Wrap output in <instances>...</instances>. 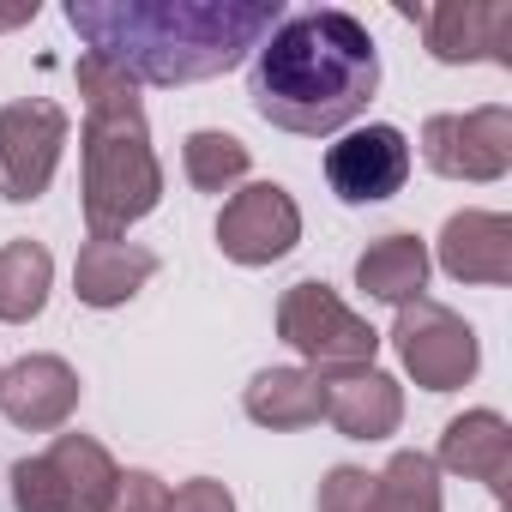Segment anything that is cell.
Listing matches in <instances>:
<instances>
[{
	"label": "cell",
	"instance_id": "obj_1",
	"mask_svg": "<svg viewBox=\"0 0 512 512\" xmlns=\"http://www.w3.org/2000/svg\"><path fill=\"white\" fill-rule=\"evenodd\" d=\"M67 25L133 85H193L229 73L278 25V0H73Z\"/></svg>",
	"mask_w": 512,
	"mask_h": 512
},
{
	"label": "cell",
	"instance_id": "obj_2",
	"mask_svg": "<svg viewBox=\"0 0 512 512\" xmlns=\"http://www.w3.org/2000/svg\"><path fill=\"white\" fill-rule=\"evenodd\" d=\"M380 91V55L362 19L338 13V7H314L284 19L260 55H253V115L302 133V139H326L344 133Z\"/></svg>",
	"mask_w": 512,
	"mask_h": 512
},
{
	"label": "cell",
	"instance_id": "obj_3",
	"mask_svg": "<svg viewBox=\"0 0 512 512\" xmlns=\"http://www.w3.org/2000/svg\"><path fill=\"white\" fill-rule=\"evenodd\" d=\"M163 199V169L151 151L145 109L85 115V229L91 241H121Z\"/></svg>",
	"mask_w": 512,
	"mask_h": 512
},
{
	"label": "cell",
	"instance_id": "obj_4",
	"mask_svg": "<svg viewBox=\"0 0 512 512\" xmlns=\"http://www.w3.org/2000/svg\"><path fill=\"white\" fill-rule=\"evenodd\" d=\"M278 338L296 356H308L314 374L374 368V350H380V332L362 314H350L332 296V284H320V278H302V284L284 290V302H278Z\"/></svg>",
	"mask_w": 512,
	"mask_h": 512
},
{
	"label": "cell",
	"instance_id": "obj_5",
	"mask_svg": "<svg viewBox=\"0 0 512 512\" xmlns=\"http://www.w3.org/2000/svg\"><path fill=\"white\" fill-rule=\"evenodd\" d=\"M392 344H398L404 374H410L422 392H458V386L476 374V362H482L476 332H470L446 302H428V296H416V302L398 308Z\"/></svg>",
	"mask_w": 512,
	"mask_h": 512
},
{
	"label": "cell",
	"instance_id": "obj_6",
	"mask_svg": "<svg viewBox=\"0 0 512 512\" xmlns=\"http://www.w3.org/2000/svg\"><path fill=\"white\" fill-rule=\"evenodd\" d=\"M67 151V109L49 97H25L0 109V193L13 205H31L49 193Z\"/></svg>",
	"mask_w": 512,
	"mask_h": 512
},
{
	"label": "cell",
	"instance_id": "obj_7",
	"mask_svg": "<svg viewBox=\"0 0 512 512\" xmlns=\"http://www.w3.org/2000/svg\"><path fill=\"white\" fill-rule=\"evenodd\" d=\"M422 157L446 181H500L512 169V109L488 103L470 115H428Z\"/></svg>",
	"mask_w": 512,
	"mask_h": 512
},
{
	"label": "cell",
	"instance_id": "obj_8",
	"mask_svg": "<svg viewBox=\"0 0 512 512\" xmlns=\"http://www.w3.org/2000/svg\"><path fill=\"white\" fill-rule=\"evenodd\" d=\"M296 241H302V211L278 181H247L217 217V247L235 266H272Z\"/></svg>",
	"mask_w": 512,
	"mask_h": 512
},
{
	"label": "cell",
	"instance_id": "obj_9",
	"mask_svg": "<svg viewBox=\"0 0 512 512\" xmlns=\"http://www.w3.org/2000/svg\"><path fill=\"white\" fill-rule=\"evenodd\" d=\"M404 19L422 25V43L434 61H500L512 67V7L506 0H440V7H404Z\"/></svg>",
	"mask_w": 512,
	"mask_h": 512
},
{
	"label": "cell",
	"instance_id": "obj_10",
	"mask_svg": "<svg viewBox=\"0 0 512 512\" xmlns=\"http://www.w3.org/2000/svg\"><path fill=\"white\" fill-rule=\"evenodd\" d=\"M326 181L344 205L392 199L410 181V139L398 127H356L326 151Z\"/></svg>",
	"mask_w": 512,
	"mask_h": 512
},
{
	"label": "cell",
	"instance_id": "obj_11",
	"mask_svg": "<svg viewBox=\"0 0 512 512\" xmlns=\"http://www.w3.org/2000/svg\"><path fill=\"white\" fill-rule=\"evenodd\" d=\"M314 380H320L326 422L344 440H386V434H398L404 392H398L392 374H380V368H332V374H314Z\"/></svg>",
	"mask_w": 512,
	"mask_h": 512
},
{
	"label": "cell",
	"instance_id": "obj_12",
	"mask_svg": "<svg viewBox=\"0 0 512 512\" xmlns=\"http://www.w3.org/2000/svg\"><path fill=\"white\" fill-rule=\"evenodd\" d=\"M0 410H7L13 428H31V434L67 428V416L79 410V374L61 356H25L0 374Z\"/></svg>",
	"mask_w": 512,
	"mask_h": 512
},
{
	"label": "cell",
	"instance_id": "obj_13",
	"mask_svg": "<svg viewBox=\"0 0 512 512\" xmlns=\"http://www.w3.org/2000/svg\"><path fill=\"white\" fill-rule=\"evenodd\" d=\"M440 266L458 284H512V217L458 211L440 229Z\"/></svg>",
	"mask_w": 512,
	"mask_h": 512
},
{
	"label": "cell",
	"instance_id": "obj_14",
	"mask_svg": "<svg viewBox=\"0 0 512 512\" xmlns=\"http://www.w3.org/2000/svg\"><path fill=\"white\" fill-rule=\"evenodd\" d=\"M434 464H446L452 476L482 482L488 494H506V482H512V428H506V416L500 410L452 416L446 434H440V458Z\"/></svg>",
	"mask_w": 512,
	"mask_h": 512
},
{
	"label": "cell",
	"instance_id": "obj_15",
	"mask_svg": "<svg viewBox=\"0 0 512 512\" xmlns=\"http://www.w3.org/2000/svg\"><path fill=\"white\" fill-rule=\"evenodd\" d=\"M151 278H157V253L133 247V241H85L79 266H73V290H79L85 308H121Z\"/></svg>",
	"mask_w": 512,
	"mask_h": 512
},
{
	"label": "cell",
	"instance_id": "obj_16",
	"mask_svg": "<svg viewBox=\"0 0 512 512\" xmlns=\"http://www.w3.org/2000/svg\"><path fill=\"white\" fill-rule=\"evenodd\" d=\"M43 464H49V476H55L61 512H109L115 482H121V464H115L91 434H61V440L43 452Z\"/></svg>",
	"mask_w": 512,
	"mask_h": 512
},
{
	"label": "cell",
	"instance_id": "obj_17",
	"mask_svg": "<svg viewBox=\"0 0 512 512\" xmlns=\"http://www.w3.org/2000/svg\"><path fill=\"white\" fill-rule=\"evenodd\" d=\"M356 290H368L374 302H416L428 290V247L416 235H380L362 247V260H356Z\"/></svg>",
	"mask_w": 512,
	"mask_h": 512
},
{
	"label": "cell",
	"instance_id": "obj_18",
	"mask_svg": "<svg viewBox=\"0 0 512 512\" xmlns=\"http://www.w3.org/2000/svg\"><path fill=\"white\" fill-rule=\"evenodd\" d=\"M247 416L260 428H314L326 416L320 404V380L308 368H266L247 386Z\"/></svg>",
	"mask_w": 512,
	"mask_h": 512
},
{
	"label": "cell",
	"instance_id": "obj_19",
	"mask_svg": "<svg viewBox=\"0 0 512 512\" xmlns=\"http://www.w3.org/2000/svg\"><path fill=\"white\" fill-rule=\"evenodd\" d=\"M49 284H55V260L43 241H7L0 247V320L7 326H25L43 314L49 302Z\"/></svg>",
	"mask_w": 512,
	"mask_h": 512
},
{
	"label": "cell",
	"instance_id": "obj_20",
	"mask_svg": "<svg viewBox=\"0 0 512 512\" xmlns=\"http://www.w3.org/2000/svg\"><path fill=\"white\" fill-rule=\"evenodd\" d=\"M368 512H440V464L428 452H392V464L374 476Z\"/></svg>",
	"mask_w": 512,
	"mask_h": 512
},
{
	"label": "cell",
	"instance_id": "obj_21",
	"mask_svg": "<svg viewBox=\"0 0 512 512\" xmlns=\"http://www.w3.org/2000/svg\"><path fill=\"white\" fill-rule=\"evenodd\" d=\"M181 163H187V181H193L199 193H229V187L247 175V145H241L235 133L205 127V133H187Z\"/></svg>",
	"mask_w": 512,
	"mask_h": 512
},
{
	"label": "cell",
	"instance_id": "obj_22",
	"mask_svg": "<svg viewBox=\"0 0 512 512\" xmlns=\"http://www.w3.org/2000/svg\"><path fill=\"white\" fill-rule=\"evenodd\" d=\"M73 79H79L85 115H103V109H139V85H133L115 61H103V55H85V61L73 67Z\"/></svg>",
	"mask_w": 512,
	"mask_h": 512
},
{
	"label": "cell",
	"instance_id": "obj_23",
	"mask_svg": "<svg viewBox=\"0 0 512 512\" xmlns=\"http://www.w3.org/2000/svg\"><path fill=\"white\" fill-rule=\"evenodd\" d=\"M13 512H61V494H55V476H49L43 452L13 464Z\"/></svg>",
	"mask_w": 512,
	"mask_h": 512
},
{
	"label": "cell",
	"instance_id": "obj_24",
	"mask_svg": "<svg viewBox=\"0 0 512 512\" xmlns=\"http://www.w3.org/2000/svg\"><path fill=\"white\" fill-rule=\"evenodd\" d=\"M368 506H374V476H368V470H356V464L326 470V482H320V512H368Z\"/></svg>",
	"mask_w": 512,
	"mask_h": 512
},
{
	"label": "cell",
	"instance_id": "obj_25",
	"mask_svg": "<svg viewBox=\"0 0 512 512\" xmlns=\"http://www.w3.org/2000/svg\"><path fill=\"white\" fill-rule=\"evenodd\" d=\"M163 506H169V488H163L151 470H121L109 512H163Z\"/></svg>",
	"mask_w": 512,
	"mask_h": 512
},
{
	"label": "cell",
	"instance_id": "obj_26",
	"mask_svg": "<svg viewBox=\"0 0 512 512\" xmlns=\"http://www.w3.org/2000/svg\"><path fill=\"white\" fill-rule=\"evenodd\" d=\"M163 512H235V494H229L223 482H211V476H193V482H181V488L169 494Z\"/></svg>",
	"mask_w": 512,
	"mask_h": 512
},
{
	"label": "cell",
	"instance_id": "obj_27",
	"mask_svg": "<svg viewBox=\"0 0 512 512\" xmlns=\"http://www.w3.org/2000/svg\"><path fill=\"white\" fill-rule=\"evenodd\" d=\"M37 19V0H25V7H0V31H13V25H31Z\"/></svg>",
	"mask_w": 512,
	"mask_h": 512
},
{
	"label": "cell",
	"instance_id": "obj_28",
	"mask_svg": "<svg viewBox=\"0 0 512 512\" xmlns=\"http://www.w3.org/2000/svg\"><path fill=\"white\" fill-rule=\"evenodd\" d=\"M0 374H7V368H0Z\"/></svg>",
	"mask_w": 512,
	"mask_h": 512
}]
</instances>
